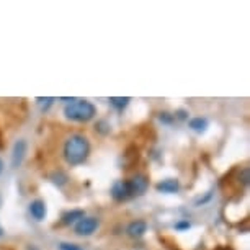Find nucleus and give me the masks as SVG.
I'll return each mask as SVG.
<instances>
[{
    "label": "nucleus",
    "instance_id": "1",
    "mask_svg": "<svg viewBox=\"0 0 250 250\" xmlns=\"http://www.w3.org/2000/svg\"><path fill=\"white\" fill-rule=\"evenodd\" d=\"M90 155V143L85 136L72 134L64 144V159L70 167L82 165Z\"/></svg>",
    "mask_w": 250,
    "mask_h": 250
},
{
    "label": "nucleus",
    "instance_id": "2",
    "mask_svg": "<svg viewBox=\"0 0 250 250\" xmlns=\"http://www.w3.org/2000/svg\"><path fill=\"white\" fill-rule=\"evenodd\" d=\"M64 115L70 121L87 123L95 118L97 106L93 105L92 102H87V100H75L64 108Z\"/></svg>",
    "mask_w": 250,
    "mask_h": 250
},
{
    "label": "nucleus",
    "instance_id": "3",
    "mask_svg": "<svg viewBox=\"0 0 250 250\" xmlns=\"http://www.w3.org/2000/svg\"><path fill=\"white\" fill-rule=\"evenodd\" d=\"M98 226H100V221L97 218H90V216H85V218H82L79 221V223H75V234L77 235H82V237H88V235L95 234Z\"/></svg>",
    "mask_w": 250,
    "mask_h": 250
},
{
    "label": "nucleus",
    "instance_id": "4",
    "mask_svg": "<svg viewBox=\"0 0 250 250\" xmlns=\"http://www.w3.org/2000/svg\"><path fill=\"white\" fill-rule=\"evenodd\" d=\"M128 187L131 191V196H141L144 195L146 190L149 188V178L146 175H134L131 180H128Z\"/></svg>",
    "mask_w": 250,
    "mask_h": 250
},
{
    "label": "nucleus",
    "instance_id": "5",
    "mask_svg": "<svg viewBox=\"0 0 250 250\" xmlns=\"http://www.w3.org/2000/svg\"><path fill=\"white\" fill-rule=\"evenodd\" d=\"M26 150H28V144L25 139H18L17 143L13 144V149H12V167L13 168H18L23 164Z\"/></svg>",
    "mask_w": 250,
    "mask_h": 250
},
{
    "label": "nucleus",
    "instance_id": "6",
    "mask_svg": "<svg viewBox=\"0 0 250 250\" xmlns=\"http://www.w3.org/2000/svg\"><path fill=\"white\" fill-rule=\"evenodd\" d=\"M111 196L115 201H126L129 200L131 196V191H129V187H128V182L125 180H118L113 183L111 187Z\"/></svg>",
    "mask_w": 250,
    "mask_h": 250
},
{
    "label": "nucleus",
    "instance_id": "7",
    "mask_svg": "<svg viewBox=\"0 0 250 250\" xmlns=\"http://www.w3.org/2000/svg\"><path fill=\"white\" fill-rule=\"evenodd\" d=\"M126 232H128L129 237H143V235L147 232V223L143 219H136L133 223L128 224V228H126Z\"/></svg>",
    "mask_w": 250,
    "mask_h": 250
},
{
    "label": "nucleus",
    "instance_id": "8",
    "mask_svg": "<svg viewBox=\"0 0 250 250\" xmlns=\"http://www.w3.org/2000/svg\"><path fill=\"white\" fill-rule=\"evenodd\" d=\"M30 214L35 218L36 221H43L48 214V209H46V203L43 200H35L30 203Z\"/></svg>",
    "mask_w": 250,
    "mask_h": 250
},
{
    "label": "nucleus",
    "instance_id": "9",
    "mask_svg": "<svg viewBox=\"0 0 250 250\" xmlns=\"http://www.w3.org/2000/svg\"><path fill=\"white\" fill-rule=\"evenodd\" d=\"M157 191L160 193H167V195H172V193H177L180 190V182L177 178H167V180H162L157 183Z\"/></svg>",
    "mask_w": 250,
    "mask_h": 250
},
{
    "label": "nucleus",
    "instance_id": "10",
    "mask_svg": "<svg viewBox=\"0 0 250 250\" xmlns=\"http://www.w3.org/2000/svg\"><path fill=\"white\" fill-rule=\"evenodd\" d=\"M82 218H85V213H83V209H70L67 211V213H64L62 214V223L64 224H75V223H79Z\"/></svg>",
    "mask_w": 250,
    "mask_h": 250
},
{
    "label": "nucleus",
    "instance_id": "11",
    "mask_svg": "<svg viewBox=\"0 0 250 250\" xmlns=\"http://www.w3.org/2000/svg\"><path fill=\"white\" fill-rule=\"evenodd\" d=\"M188 126L196 131V133H205L208 129V126H209V121L206 120V118H201V116H196V118H191L190 123H188Z\"/></svg>",
    "mask_w": 250,
    "mask_h": 250
},
{
    "label": "nucleus",
    "instance_id": "12",
    "mask_svg": "<svg viewBox=\"0 0 250 250\" xmlns=\"http://www.w3.org/2000/svg\"><path fill=\"white\" fill-rule=\"evenodd\" d=\"M131 98L129 97H111L110 98V105L116 110H125L126 106L129 105Z\"/></svg>",
    "mask_w": 250,
    "mask_h": 250
},
{
    "label": "nucleus",
    "instance_id": "13",
    "mask_svg": "<svg viewBox=\"0 0 250 250\" xmlns=\"http://www.w3.org/2000/svg\"><path fill=\"white\" fill-rule=\"evenodd\" d=\"M51 180H53V183L54 185H58V187H64L65 183H67V175H65L64 172H61V170H58V172H54L53 175H51Z\"/></svg>",
    "mask_w": 250,
    "mask_h": 250
},
{
    "label": "nucleus",
    "instance_id": "14",
    "mask_svg": "<svg viewBox=\"0 0 250 250\" xmlns=\"http://www.w3.org/2000/svg\"><path fill=\"white\" fill-rule=\"evenodd\" d=\"M36 102H38V105L41 106V110H43V111H48V110H49V106L56 102V98H53V97L41 98V97H40V98H36Z\"/></svg>",
    "mask_w": 250,
    "mask_h": 250
},
{
    "label": "nucleus",
    "instance_id": "15",
    "mask_svg": "<svg viewBox=\"0 0 250 250\" xmlns=\"http://www.w3.org/2000/svg\"><path fill=\"white\" fill-rule=\"evenodd\" d=\"M59 250H83L80 245L72 244V242H61L59 244Z\"/></svg>",
    "mask_w": 250,
    "mask_h": 250
},
{
    "label": "nucleus",
    "instance_id": "16",
    "mask_svg": "<svg viewBox=\"0 0 250 250\" xmlns=\"http://www.w3.org/2000/svg\"><path fill=\"white\" fill-rule=\"evenodd\" d=\"M190 228H191V224H190V221H188V219L178 221V223L175 224V229L177 230H187V229H190Z\"/></svg>",
    "mask_w": 250,
    "mask_h": 250
},
{
    "label": "nucleus",
    "instance_id": "17",
    "mask_svg": "<svg viewBox=\"0 0 250 250\" xmlns=\"http://www.w3.org/2000/svg\"><path fill=\"white\" fill-rule=\"evenodd\" d=\"M159 118H160V121L165 123V125H172L173 120H175V118H173V115H170V113H160Z\"/></svg>",
    "mask_w": 250,
    "mask_h": 250
},
{
    "label": "nucleus",
    "instance_id": "18",
    "mask_svg": "<svg viewBox=\"0 0 250 250\" xmlns=\"http://www.w3.org/2000/svg\"><path fill=\"white\" fill-rule=\"evenodd\" d=\"M187 115H188V113L185 110H178L177 115H173V118H178V120H187Z\"/></svg>",
    "mask_w": 250,
    "mask_h": 250
},
{
    "label": "nucleus",
    "instance_id": "19",
    "mask_svg": "<svg viewBox=\"0 0 250 250\" xmlns=\"http://www.w3.org/2000/svg\"><path fill=\"white\" fill-rule=\"evenodd\" d=\"M62 102H75V98H61Z\"/></svg>",
    "mask_w": 250,
    "mask_h": 250
},
{
    "label": "nucleus",
    "instance_id": "20",
    "mask_svg": "<svg viewBox=\"0 0 250 250\" xmlns=\"http://www.w3.org/2000/svg\"><path fill=\"white\" fill-rule=\"evenodd\" d=\"M2 172H3V160L0 159V173H2Z\"/></svg>",
    "mask_w": 250,
    "mask_h": 250
},
{
    "label": "nucleus",
    "instance_id": "21",
    "mask_svg": "<svg viewBox=\"0 0 250 250\" xmlns=\"http://www.w3.org/2000/svg\"><path fill=\"white\" fill-rule=\"evenodd\" d=\"M3 234H5V230H3V228H2V226H0V237H2Z\"/></svg>",
    "mask_w": 250,
    "mask_h": 250
},
{
    "label": "nucleus",
    "instance_id": "22",
    "mask_svg": "<svg viewBox=\"0 0 250 250\" xmlns=\"http://www.w3.org/2000/svg\"><path fill=\"white\" fill-rule=\"evenodd\" d=\"M0 206H2V198H0Z\"/></svg>",
    "mask_w": 250,
    "mask_h": 250
}]
</instances>
